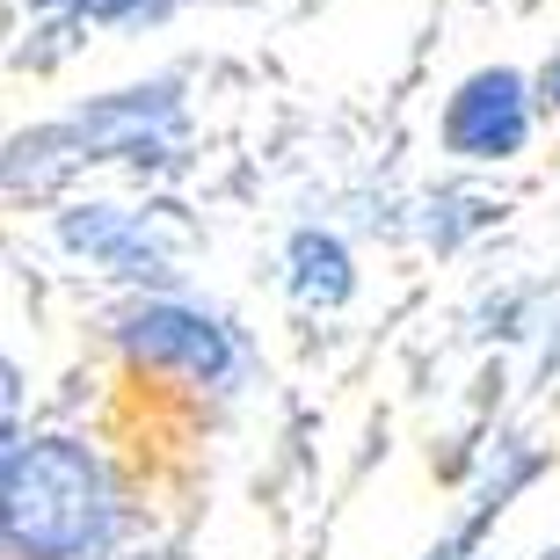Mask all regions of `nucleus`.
<instances>
[{"label":"nucleus","mask_w":560,"mask_h":560,"mask_svg":"<svg viewBox=\"0 0 560 560\" xmlns=\"http://www.w3.org/2000/svg\"><path fill=\"white\" fill-rule=\"evenodd\" d=\"M532 103L539 95L517 66H480L444 103V145L458 161H517L524 139H532Z\"/></svg>","instance_id":"nucleus-4"},{"label":"nucleus","mask_w":560,"mask_h":560,"mask_svg":"<svg viewBox=\"0 0 560 560\" xmlns=\"http://www.w3.org/2000/svg\"><path fill=\"white\" fill-rule=\"evenodd\" d=\"M532 474H539V452H517V458H510V466H502V474L474 495V517L458 524L452 539H436L422 560H480V539H488V524H495L502 510H510V495H517V488H524Z\"/></svg>","instance_id":"nucleus-7"},{"label":"nucleus","mask_w":560,"mask_h":560,"mask_svg":"<svg viewBox=\"0 0 560 560\" xmlns=\"http://www.w3.org/2000/svg\"><path fill=\"white\" fill-rule=\"evenodd\" d=\"M539 103H546V109H560V51L546 59V73H539Z\"/></svg>","instance_id":"nucleus-8"},{"label":"nucleus","mask_w":560,"mask_h":560,"mask_svg":"<svg viewBox=\"0 0 560 560\" xmlns=\"http://www.w3.org/2000/svg\"><path fill=\"white\" fill-rule=\"evenodd\" d=\"M553 560H560V553H553Z\"/></svg>","instance_id":"nucleus-9"},{"label":"nucleus","mask_w":560,"mask_h":560,"mask_svg":"<svg viewBox=\"0 0 560 560\" xmlns=\"http://www.w3.org/2000/svg\"><path fill=\"white\" fill-rule=\"evenodd\" d=\"M117 342H125V357L145 378H183L197 394L205 386H233V372H241L233 328L205 306H183V299H145V306H131Z\"/></svg>","instance_id":"nucleus-3"},{"label":"nucleus","mask_w":560,"mask_h":560,"mask_svg":"<svg viewBox=\"0 0 560 560\" xmlns=\"http://www.w3.org/2000/svg\"><path fill=\"white\" fill-rule=\"evenodd\" d=\"M125 524V488L81 436H8L0 539L8 560H103Z\"/></svg>","instance_id":"nucleus-1"},{"label":"nucleus","mask_w":560,"mask_h":560,"mask_svg":"<svg viewBox=\"0 0 560 560\" xmlns=\"http://www.w3.org/2000/svg\"><path fill=\"white\" fill-rule=\"evenodd\" d=\"M291 299L306 313H335L342 299L357 291V262H350V248L335 241V233H320V226H306V233H291Z\"/></svg>","instance_id":"nucleus-6"},{"label":"nucleus","mask_w":560,"mask_h":560,"mask_svg":"<svg viewBox=\"0 0 560 560\" xmlns=\"http://www.w3.org/2000/svg\"><path fill=\"white\" fill-rule=\"evenodd\" d=\"M161 131H175V88L167 81L125 88V95H109V103L81 109V117H66V125L15 139L8 175H15V189H22V175H30V189H44L59 167H73V161H125V153L161 145Z\"/></svg>","instance_id":"nucleus-2"},{"label":"nucleus","mask_w":560,"mask_h":560,"mask_svg":"<svg viewBox=\"0 0 560 560\" xmlns=\"http://www.w3.org/2000/svg\"><path fill=\"white\" fill-rule=\"evenodd\" d=\"M66 248H81L88 262H103L117 277H161V248H153V233L145 219H125L117 205H88V211H66Z\"/></svg>","instance_id":"nucleus-5"}]
</instances>
